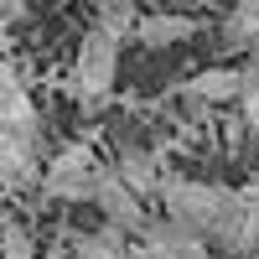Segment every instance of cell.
Listing matches in <instances>:
<instances>
[{
    "label": "cell",
    "mask_w": 259,
    "mask_h": 259,
    "mask_svg": "<svg viewBox=\"0 0 259 259\" xmlns=\"http://www.w3.org/2000/svg\"><path fill=\"white\" fill-rule=\"evenodd\" d=\"M161 202H166V218L171 223H182L192 233H212L218 239V228L228 218V202H233V192L228 187H207V182H182V177H166L161 182Z\"/></svg>",
    "instance_id": "obj_1"
},
{
    "label": "cell",
    "mask_w": 259,
    "mask_h": 259,
    "mask_svg": "<svg viewBox=\"0 0 259 259\" xmlns=\"http://www.w3.org/2000/svg\"><path fill=\"white\" fill-rule=\"evenodd\" d=\"M114 73H119V36H109L104 26H94L89 36L78 41V57H73V89L78 99L99 109L114 89Z\"/></svg>",
    "instance_id": "obj_2"
},
{
    "label": "cell",
    "mask_w": 259,
    "mask_h": 259,
    "mask_svg": "<svg viewBox=\"0 0 259 259\" xmlns=\"http://www.w3.org/2000/svg\"><path fill=\"white\" fill-rule=\"evenodd\" d=\"M94 182H99V161H94L89 145L57 150L52 166L41 171V192L57 202H94Z\"/></svg>",
    "instance_id": "obj_3"
},
{
    "label": "cell",
    "mask_w": 259,
    "mask_h": 259,
    "mask_svg": "<svg viewBox=\"0 0 259 259\" xmlns=\"http://www.w3.org/2000/svg\"><path fill=\"white\" fill-rule=\"evenodd\" d=\"M94 202H99L104 223H109L114 233H145V223H150V218H145V207H140V197L119 182V171H109V166H99Z\"/></svg>",
    "instance_id": "obj_4"
},
{
    "label": "cell",
    "mask_w": 259,
    "mask_h": 259,
    "mask_svg": "<svg viewBox=\"0 0 259 259\" xmlns=\"http://www.w3.org/2000/svg\"><path fill=\"white\" fill-rule=\"evenodd\" d=\"M218 244H223L233 259L249 254V249H259V182H249V187L233 192L228 218H223V228H218Z\"/></svg>",
    "instance_id": "obj_5"
},
{
    "label": "cell",
    "mask_w": 259,
    "mask_h": 259,
    "mask_svg": "<svg viewBox=\"0 0 259 259\" xmlns=\"http://www.w3.org/2000/svg\"><path fill=\"white\" fill-rule=\"evenodd\" d=\"M140 249L130 254V259H212L207 254V244H202V233H192V228H182V223H145V233H140Z\"/></svg>",
    "instance_id": "obj_6"
},
{
    "label": "cell",
    "mask_w": 259,
    "mask_h": 259,
    "mask_svg": "<svg viewBox=\"0 0 259 259\" xmlns=\"http://www.w3.org/2000/svg\"><path fill=\"white\" fill-rule=\"evenodd\" d=\"M36 182V145L21 135H0V187L26 192Z\"/></svg>",
    "instance_id": "obj_7"
},
{
    "label": "cell",
    "mask_w": 259,
    "mask_h": 259,
    "mask_svg": "<svg viewBox=\"0 0 259 259\" xmlns=\"http://www.w3.org/2000/svg\"><path fill=\"white\" fill-rule=\"evenodd\" d=\"M244 89V68H202L197 78L182 83L187 99H202V104H233Z\"/></svg>",
    "instance_id": "obj_8"
},
{
    "label": "cell",
    "mask_w": 259,
    "mask_h": 259,
    "mask_svg": "<svg viewBox=\"0 0 259 259\" xmlns=\"http://www.w3.org/2000/svg\"><path fill=\"white\" fill-rule=\"evenodd\" d=\"M197 36V21L192 16H140L135 21V41L150 52H161V47H177V41H192Z\"/></svg>",
    "instance_id": "obj_9"
},
{
    "label": "cell",
    "mask_w": 259,
    "mask_h": 259,
    "mask_svg": "<svg viewBox=\"0 0 259 259\" xmlns=\"http://www.w3.org/2000/svg\"><path fill=\"white\" fill-rule=\"evenodd\" d=\"M114 171H119V182L135 192V197H145V192H161V182H166V177H161V166H156V156H150L145 145H124Z\"/></svg>",
    "instance_id": "obj_10"
},
{
    "label": "cell",
    "mask_w": 259,
    "mask_h": 259,
    "mask_svg": "<svg viewBox=\"0 0 259 259\" xmlns=\"http://www.w3.org/2000/svg\"><path fill=\"white\" fill-rule=\"evenodd\" d=\"M0 135H21L36 145V109H31V94L21 83L0 89Z\"/></svg>",
    "instance_id": "obj_11"
},
{
    "label": "cell",
    "mask_w": 259,
    "mask_h": 259,
    "mask_svg": "<svg viewBox=\"0 0 259 259\" xmlns=\"http://www.w3.org/2000/svg\"><path fill=\"white\" fill-rule=\"evenodd\" d=\"M73 259H130L124 233H114V228H104V233H78V239H73Z\"/></svg>",
    "instance_id": "obj_12"
},
{
    "label": "cell",
    "mask_w": 259,
    "mask_h": 259,
    "mask_svg": "<svg viewBox=\"0 0 259 259\" xmlns=\"http://www.w3.org/2000/svg\"><path fill=\"white\" fill-rule=\"evenodd\" d=\"M135 21H140V0H99V21L94 26H104L109 36H135Z\"/></svg>",
    "instance_id": "obj_13"
},
{
    "label": "cell",
    "mask_w": 259,
    "mask_h": 259,
    "mask_svg": "<svg viewBox=\"0 0 259 259\" xmlns=\"http://www.w3.org/2000/svg\"><path fill=\"white\" fill-rule=\"evenodd\" d=\"M254 41H259V11H239L233 6V16L223 21V47L244 52V47H254Z\"/></svg>",
    "instance_id": "obj_14"
},
{
    "label": "cell",
    "mask_w": 259,
    "mask_h": 259,
    "mask_svg": "<svg viewBox=\"0 0 259 259\" xmlns=\"http://www.w3.org/2000/svg\"><path fill=\"white\" fill-rule=\"evenodd\" d=\"M0 259H36V244L21 223H6L0 228Z\"/></svg>",
    "instance_id": "obj_15"
},
{
    "label": "cell",
    "mask_w": 259,
    "mask_h": 259,
    "mask_svg": "<svg viewBox=\"0 0 259 259\" xmlns=\"http://www.w3.org/2000/svg\"><path fill=\"white\" fill-rule=\"evenodd\" d=\"M239 109H244V119L259 130V73L254 68H244V89H239Z\"/></svg>",
    "instance_id": "obj_16"
},
{
    "label": "cell",
    "mask_w": 259,
    "mask_h": 259,
    "mask_svg": "<svg viewBox=\"0 0 259 259\" xmlns=\"http://www.w3.org/2000/svg\"><path fill=\"white\" fill-rule=\"evenodd\" d=\"M26 16V0H0V21H21Z\"/></svg>",
    "instance_id": "obj_17"
},
{
    "label": "cell",
    "mask_w": 259,
    "mask_h": 259,
    "mask_svg": "<svg viewBox=\"0 0 259 259\" xmlns=\"http://www.w3.org/2000/svg\"><path fill=\"white\" fill-rule=\"evenodd\" d=\"M11 83H21V78H16V68H11V62L0 57V89H11Z\"/></svg>",
    "instance_id": "obj_18"
},
{
    "label": "cell",
    "mask_w": 259,
    "mask_h": 259,
    "mask_svg": "<svg viewBox=\"0 0 259 259\" xmlns=\"http://www.w3.org/2000/svg\"><path fill=\"white\" fill-rule=\"evenodd\" d=\"M47 259H73V249H68V244H57V249H52Z\"/></svg>",
    "instance_id": "obj_19"
},
{
    "label": "cell",
    "mask_w": 259,
    "mask_h": 259,
    "mask_svg": "<svg viewBox=\"0 0 259 259\" xmlns=\"http://www.w3.org/2000/svg\"><path fill=\"white\" fill-rule=\"evenodd\" d=\"M233 6H239V11H259V0H233Z\"/></svg>",
    "instance_id": "obj_20"
},
{
    "label": "cell",
    "mask_w": 259,
    "mask_h": 259,
    "mask_svg": "<svg viewBox=\"0 0 259 259\" xmlns=\"http://www.w3.org/2000/svg\"><path fill=\"white\" fill-rule=\"evenodd\" d=\"M249 68H254V73H259V41H254V62H249Z\"/></svg>",
    "instance_id": "obj_21"
},
{
    "label": "cell",
    "mask_w": 259,
    "mask_h": 259,
    "mask_svg": "<svg viewBox=\"0 0 259 259\" xmlns=\"http://www.w3.org/2000/svg\"><path fill=\"white\" fill-rule=\"evenodd\" d=\"M239 259H259V249H249V254H239Z\"/></svg>",
    "instance_id": "obj_22"
}]
</instances>
